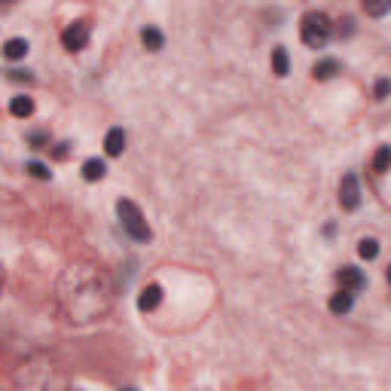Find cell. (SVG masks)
<instances>
[{"label":"cell","instance_id":"cell-1","mask_svg":"<svg viewBox=\"0 0 391 391\" xmlns=\"http://www.w3.org/2000/svg\"><path fill=\"white\" fill-rule=\"evenodd\" d=\"M107 281L98 266H71L62 285V303L71 321H92L107 309Z\"/></svg>","mask_w":391,"mask_h":391},{"label":"cell","instance_id":"cell-2","mask_svg":"<svg viewBox=\"0 0 391 391\" xmlns=\"http://www.w3.org/2000/svg\"><path fill=\"white\" fill-rule=\"evenodd\" d=\"M116 214H120L122 229H126L135 242H150V239H153V229H150V223L144 220V211H141L131 199H120V202H116Z\"/></svg>","mask_w":391,"mask_h":391},{"label":"cell","instance_id":"cell-3","mask_svg":"<svg viewBox=\"0 0 391 391\" xmlns=\"http://www.w3.org/2000/svg\"><path fill=\"white\" fill-rule=\"evenodd\" d=\"M330 31H334V24L324 13H306L299 22V37L309 49H321L330 40Z\"/></svg>","mask_w":391,"mask_h":391},{"label":"cell","instance_id":"cell-4","mask_svg":"<svg viewBox=\"0 0 391 391\" xmlns=\"http://www.w3.org/2000/svg\"><path fill=\"white\" fill-rule=\"evenodd\" d=\"M62 43H64V49H71V52H80V49L89 43V22L68 24V28H64V34H62Z\"/></svg>","mask_w":391,"mask_h":391},{"label":"cell","instance_id":"cell-5","mask_svg":"<svg viewBox=\"0 0 391 391\" xmlns=\"http://www.w3.org/2000/svg\"><path fill=\"white\" fill-rule=\"evenodd\" d=\"M339 205H343L346 211H355V208L361 205V187H357L355 174H346V178L339 180Z\"/></svg>","mask_w":391,"mask_h":391},{"label":"cell","instance_id":"cell-6","mask_svg":"<svg viewBox=\"0 0 391 391\" xmlns=\"http://www.w3.org/2000/svg\"><path fill=\"white\" fill-rule=\"evenodd\" d=\"M159 303H162V287L159 285H147L144 290H141V297H138V309L141 312H153Z\"/></svg>","mask_w":391,"mask_h":391},{"label":"cell","instance_id":"cell-7","mask_svg":"<svg viewBox=\"0 0 391 391\" xmlns=\"http://www.w3.org/2000/svg\"><path fill=\"white\" fill-rule=\"evenodd\" d=\"M336 278H339V285H343L346 290H361L364 287V276H361V269H355V266H343V269L336 272Z\"/></svg>","mask_w":391,"mask_h":391},{"label":"cell","instance_id":"cell-8","mask_svg":"<svg viewBox=\"0 0 391 391\" xmlns=\"http://www.w3.org/2000/svg\"><path fill=\"white\" fill-rule=\"evenodd\" d=\"M104 150H107V156H120L122 150H126V131H122V129H111V131H107Z\"/></svg>","mask_w":391,"mask_h":391},{"label":"cell","instance_id":"cell-9","mask_svg":"<svg viewBox=\"0 0 391 391\" xmlns=\"http://www.w3.org/2000/svg\"><path fill=\"white\" fill-rule=\"evenodd\" d=\"M336 73H339V62H336V58H321V62L312 68L315 80H330V77H336Z\"/></svg>","mask_w":391,"mask_h":391},{"label":"cell","instance_id":"cell-10","mask_svg":"<svg viewBox=\"0 0 391 391\" xmlns=\"http://www.w3.org/2000/svg\"><path fill=\"white\" fill-rule=\"evenodd\" d=\"M348 309H352V290H336L334 297H330V312L334 315H346Z\"/></svg>","mask_w":391,"mask_h":391},{"label":"cell","instance_id":"cell-11","mask_svg":"<svg viewBox=\"0 0 391 391\" xmlns=\"http://www.w3.org/2000/svg\"><path fill=\"white\" fill-rule=\"evenodd\" d=\"M107 174V165L101 159H86L83 162V178L89 180V184H95V180H101Z\"/></svg>","mask_w":391,"mask_h":391},{"label":"cell","instance_id":"cell-12","mask_svg":"<svg viewBox=\"0 0 391 391\" xmlns=\"http://www.w3.org/2000/svg\"><path fill=\"white\" fill-rule=\"evenodd\" d=\"M3 55L10 58V62H15V58H24V55H28V40H22V37L6 40V43H3Z\"/></svg>","mask_w":391,"mask_h":391},{"label":"cell","instance_id":"cell-13","mask_svg":"<svg viewBox=\"0 0 391 391\" xmlns=\"http://www.w3.org/2000/svg\"><path fill=\"white\" fill-rule=\"evenodd\" d=\"M141 43H144L150 52H159L162 43H165V37H162L159 28H144V31H141Z\"/></svg>","mask_w":391,"mask_h":391},{"label":"cell","instance_id":"cell-14","mask_svg":"<svg viewBox=\"0 0 391 391\" xmlns=\"http://www.w3.org/2000/svg\"><path fill=\"white\" fill-rule=\"evenodd\" d=\"M10 113L13 116H22V120H24V116L34 113V101H31L28 95H15L13 101H10Z\"/></svg>","mask_w":391,"mask_h":391},{"label":"cell","instance_id":"cell-15","mask_svg":"<svg viewBox=\"0 0 391 391\" xmlns=\"http://www.w3.org/2000/svg\"><path fill=\"white\" fill-rule=\"evenodd\" d=\"M272 71H276V77H287V52H285V46H276V52H272Z\"/></svg>","mask_w":391,"mask_h":391},{"label":"cell","instance_id":"cell-16","mask_svg":"<svg viewBox=\"0 0 391 391\" xmlns=\"http://www.w3.org/2000/svg\"><path fill=\"white\" fill-rule=\"evenodd\" d=\"M391 169V147H379L376 156H373V171H388Z\"/></svg>","mask_w":391,"mask_h":391},{"label":"cell","instance_id":"cell-17","mask_svg":"<svg viewBox=\"0 0 391 391\" xmlns=\"http://www.w3.org/2000/svg\"><path fill=\"white\" fill-rule=\"evenodd\" d=\"M357 254H361L364 260H373V257L379 254V242L376 239H361V242H357Z\"/></svg>","mask_w":391,"mask_h":391},{"label":"cell","instance_id":"cell-18","mask_svg":"<svg viewBox=\"0 0 391 391\" xmlns=\"http://www.w3.org/2000/svg\"><path fill=\"white\" fill-rule=\"evenodd\" d=\"M364 10H367V15H385L391 10V0H364Z\"/></svg>","mask_w":391,"mask_h":391},{"label":"cell","instance_id":"cell-19","mask_svg":"<svg viewBox=\"0 0 391 391\" xmlns=\"http://www.w3.org/2000/svg\"><path fill=\"white\" fill-rule=\"evenodd\" d=\"M28 171L34 174V178H40V180H49V178H52V171H49L43 162H28Z\"/></svg>","mask_w":391,"mask_h":391},{"label":"cell","instance_id":"cell-20","mask_svg":"<svg viewBox=\"0 0 391 391\" xmlns=\"http://www.w3.org/2000/svg\"><path fill=\"white\" fill-rule=\"evenodd\" d=\"M388 92H391V83L388 80H379L376 83V98H385Z\"/></svg>","mask_w":391,"mask_h":391},{"label":"cell","instance_id":"cell-21","mask_svg":"<svg viewBox=\"0 0 391 391\" xmlns=\"http://www.w3.org/2000/svg\"><path fill=\"white\" fill-rule=\"evenodd\" d=\"M388 281H391V266H388Z\"/></svg>","mask_w":391,"mask_h":391},{"label":"cell","instance_id":"cell-22","mask_svg":"<svg viewBox=\"0 0 391 391\" xmlns=\"http://www.w3.org/2000/svg\"><path fill=\"white\" fill-rule=\"evenodd\" d=\"M6 3H13V0H6Z\"/></svg>","mask_w":391,"mask_h":391}]
</instances>
